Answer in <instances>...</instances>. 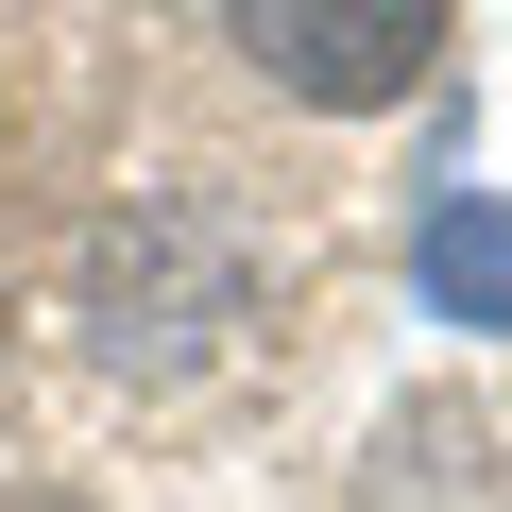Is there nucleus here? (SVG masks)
<instances>
[{"instance_id": "obj_1", "label": "nucleus", "mask_w": 512, "mask_h": 512, "mask_svg": "<svg viewBox=\"0 0 512 512\" xmlns=\"http://www.w3.org/2000/svg\"><path fill=\"white\" fill-rule=\"evenodd\" d=\"M222 35L325 120H376L444 69V0H222Z\"/></svg>"}, {"instance_id": "obj_2", "label": "nucleus", "mask_w": 512, "mask_h": 512, "mask_svg": "<svg viewBox=\"0 0 512 512\" xmlns=\"http://www.w3.org/2000/svg\"><path fill=\"white\" fill-rule=\"evenodd\" d=\"M410 291L427 325H512V188H444L410 222Z\"/></svg>"}]
</instances>
